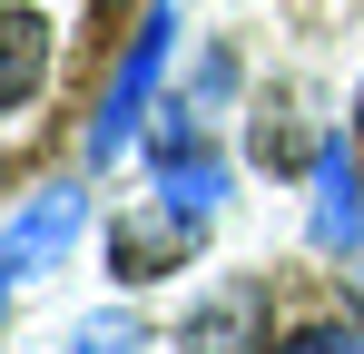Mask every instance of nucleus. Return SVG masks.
Masks as SVG:
<instances>
[{
  "mask_svg": "<svg viewBox=\"0 0 364 354\" xmlns=\"http://www.w3.org/2000/svg\"><path fill=\"white\" fill-rule=\"evenodd\" d=\"M168 40H178V20H168V10H148V20H138V40H128V59H119V79H109V99H99V118H89V158H119V148H128L138 99L158 89V59H168Z\"/></svg>",
  "mask_w": 364,
  "mask_h": 354,
  "instance_id": "obj_1",
  "label": "nucleus"
},
{
  "mask_svg": "<svg viewBox=\"0 0 364 354\" xmlns=\"http://www.w3.org/2000/svg\"><path fill=\"white\" fill-rule=\"evenodd\" d=\"M79 217H89V197H79V187H40V197L10 217V236H0V276L20 286V276L60 266V256H69V236H79Z\"/></svg>",
  "mask_w": 364,
  "mask_h": 354,
  "instance_id": "obj_2",
  "label": "nucleus"
},
{
  "mask_svg": "<svg viewBox=\"0 0 364 354\" xmlns=\"http://www.w3.org/2000/svg\"><path fill=\"white\" fill-rule=\"evenodd\" d=\"M178 354H266V286H217L187 315Z\"/></svg>",
  "mask_w": 364,
  "mask_h": 354,
  "instance_id": "obj_3",
  "label": "nucleus"
},
{
  "mask_svg": "<svg viewBox=\"0 0 364 354\" xmlns=\"http://www.w3.org/2000/svg\"><path fill=\"white\" fill-rule=\"evenodd\" d=\"M50 79V20L30 0H0V109H20Z\"/></svg>",
  "mask_w": 364,
  "mask_h": 354,
  "instance_id": "obj_4",
  "label": "nucleus"
},
{
  "mask_svg": "<svg viewBox=\"0 0 364 354\" xmlns=\"http://www.w3.org/2000/svg\"><path fill=\"white\" fill-rule=\"evenodd\" d=\"M315 236L325 246H364V177L345 168V148L315 158Z\"/></svg>",
  "mask_w": 364,
  "mask_h": 354,
  "instance_id": "obj_5",
  "label": "nucleus"
},
{
  "mask_svg": "<svg viewBox=\"0 0 364 354\" xmlns=\"http://www.w3.org/2000/svg\"><path fill=\"white\" fill-rule=\"evenodd\" d=\"M158 197H168V217H178V227H207V217H217V197H227V177H217V158H187V148H168Z\"/></svg>",
  "mask_w": 364,
  "mask_h": 354,
  "instance_id": "obj_6",
  "label": "nucleus"
},
{
  "mask_svg": "<svg viewBox=\"0 0 364 354\" xmlns=\"http://www.w3.org/2000/svg\"><path fill=\"white\" fill-rule=\"evenodd\" d=\"M128 345H138V325H128V315H99V325H79L69 354H128Z\"/></svg>",
  "mask_w": 364,
  "mask_h": 354,
  "instance_id": "obj_7",
  "label": "nucleus"
},
{
  "mask_svg": "<svg viewBox=\"0 0 364 354\" xmlns=\"http://www.w3.org/2000/svg\"><path fill=\"white\" fill-rule=\"evenodd\" d=\"M286 354H364V335H345V325H315V335H296Z\"/></svg>",
  "mask_w": 364,
  "mask_h": 354,
  "instance_id": "obj_8",
  "label": "nucleus"
},
{
  "mask_svg": "<svg viewBox=\"0 0 364 354\" xmlns=\"http://www.w3.org/2000/svg\"><path fill=\"white\" fill-rule=\"evenodd\" d=\"M355 138H364V89H355Z\"/></svg>",
  "mask_w": 364,
  "mask_h": 354,
  "instance_id": "obj_9",
  "label": "nucleus"
},
{
  "mask_svg": "<svg viewBox=\"0 0 364 354\" xmlns=\"http://www.w3.org/2000/svg\"><path fill=\"white\" fill-rule=\"evenodd\" d=\"M0 295H10V276H0Z\"/></svg>",
  "mask_w": 364,
  "mask_h": 354,
  "instance_id": "obj_10",
  "label": "nucleus"
}]
</instances>
